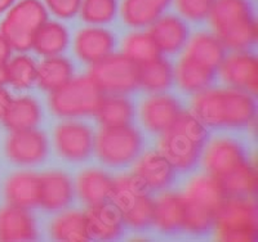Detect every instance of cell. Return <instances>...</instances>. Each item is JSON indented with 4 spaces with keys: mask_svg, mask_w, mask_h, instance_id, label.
Masks as SVG:
<instances>
[{
    "mask_svg": "<svg viewBox=\"0 0 258 242\" xmlns=\"http://www.w3.org/2000/svg\"><path fill=\"white\" fill-rule=\"evenodd\" d=\"M172 0H123L120 15L123 22L132 29H142L155 22Z\"/></svg>",
    "mask_w": 258,
    "mask_h": 242,
    "instance_id": "4316f807",
    "label": "cell"
},
{
    "mask_svg": "<svg viewBox=\"0 0 258 242\" xmlns=\"http://www.w3.org/2000/svg\"><path fill=\"white\" fill-rule=\"evenodd\" d=\"M53 144L63 161L79 164L87 161L94 148V134L91 126L82 121L68 119L54 126Z\"/></svg>",
    "mask_w": 258,
    "mask_h": 242,
    "instance_id": "7c38bea8",
    "label": "cell"
},
{
    "mask_svg": "<svg viewBox=\"0 0 258 242\" xmlns=\"http://www.w3.org/2000/svg\"><path fill=\"white\" fill-rule=\"evenodd\" d=\"M41 117L43 114L38 101L30 96H22L11 101L3 116V123L11 131L26 130L36 128Z\"/></svg>",
    "mask_w": 258,
    "mask_h": 242,
    "instance_id": "83f0119b",
    "label": "cell"
},
{
    "mask_svg": "<svg viewBox=\"0 0 258 242\" xmlns=\"http://www.w3.org/2000/svg\"><path fill=\"white\" fill-rule=\"evenodd\" d=\"M4 197L12 206L32 209L40 200V175L34 172H16L4 183Z\"/></svg>",
    "mask_w": 258,
    "mask_h": 242,
    "instance_id": "44dd1931",
    "label": "cell"
},
{
    "mask_svg": "<svg viewBox=\"0 0 258 242\" xmlns=\"http://www.w3.org/2000/svg\"><path fill=\"white\" fill-rule=\"evenodd\" d=\"M182 112L178 98L168 93H153L142 101L140 106V119L150 133L161 134L172 126Z\"/></svg>",
    "mask_w": 258,
    "mask_h": 242,
    "instance_id": "9a60e30c",
    "label": "cell"
},
{
    "mask_svg": "<svg viewBox=\"0 0 258 242\" xmlns=\"http://www.w3.org/2000/svg\"><path fill=\"white\" fill-rule=\"evenodd\" d=\"M15 4V0H0V15L8 11Z\"/></svg>",
    "mask_w": 258,
    "mask_h": 242,
    "instance_id": "60d3db41",
    "label": "cell"
},
{
    "mask_svg": "<svg viewBox=\"0 0 258 242\" xmlns=\"http://www.w3.org/2000/svg\"><path fill=\"white\" fill-rule=\"evenodd\" d=\"M11 49H12L11 45L0 32V63H7L8 62L9 57H11Z\"/></svg>",
    "mask_w": 258,
    "mask_h": 242,
    "instance_id": "ab89813d",
    "label": "cell"
},
{
    "mask_svg": "<svg viewBox=\"0 0 258 242\" xmlns=\"http://www.w3.org/2000/svg\"><path fill=\"white\" fill-rule=\"evenodd\" d=\"M102 98L103 93L93 80L89 76H80L50 92L49 108L57 117L78 119L96 114Z\"/></svg>",
    "mask_w": 258,
    "mask_h": 242,
    "instance_id": "52a82bcc",
    "label": "cell"
},
{
    "mask_svg": "<svg viewBox=\"0 0 258 242\" xmlns=\"http://www.w3.org/2000/svg\"><path fill=\"white\" fill-rule=\"evenodd\" d=\"M82 0H45L50 12L58 18L69 20L79 13Z\"/></svg>",
    "mask_w": 258,
    "mask_h": 242,
    "instance_id": "74e56055",
    "label": "cell"
},
{
    "mask_svg": "<svg viewBox=\"0 0 258 242\" xmlns=\"http://www.w3.org/2000/svg\"><path fill=\"white\" fill-rule=\"evenodd\" d=\"M48 21V13L40 0H20L9 8L0 32L11 48L25 52L32 47L36 31Z\"/></svg>",
    "mask_w": 258,
    "mask_h": 242,
    "instance_id": "9c48e42d",
    "label": "cell"
},
{
    "mask_svg": "<svg viewBox=\"0 0 258 242\" xmlns=\"http://www.w3.org/2000/svg\"><path fill=\"white\" fill-rule=\"evenodd\" d=\"M74 77V64L66 57H47L38 66L36 83L43 91L53 92Z\"/></svg>",
    "mask_w": 258,
    "mask_h": 242,
    "instance_id": "4dcf8cb0",
    "label": "cell"
},
{
    "mask_svg": "<svg viewBox=\"0 0 258 242\" xmlns=\"http://www.w3.org/2000/svg\"><path fill=\"white\" fill-rule=\"evenodd\" d=\"M225 190L217 179L209 174L195 175L188 181L182 193L183 200V230L202 236L213 229L214 219L226 200Z\"/></svg>",
    "mask_w": 258,
    "mask_h": 242,
    "instance_id": "3957f363",
    "label": "cell"
},
{
    "mask_svg": "<svg viewBox=\"0 0 258 242\" xmlns=\"http://www.w3.org/2000/svg\"><path fill=\"white\" fill-rule=\"evenodd\" d=\"M214 0H174L179 15L188 21L199 22L208 17Z\"/></svg>",
    "mask_w": 258,
    "mask_h": 242,
    "instance_id": "8d00e7d4",
    "label": "cell"
},
{
    "mask_svg": "<svg viewBox=\"0 0 258 242\" xmlns=\"http://www.w3.org/2000/svg\"><path fill=\"white\" fill-rule=\"evenodd\" d=\"M144 148V137L137 128L129 125L102 126L94 137V151L98 160L109 168H123L135 163Z\"/></svg>",
    "mask_w": 258,
    "mask_h": 242,
    "instance_id": "8992f818",
    "label": "cell"
},
{
    "mask_svg": "<svg viewBox=\"0 0 258 242\" xmlns=\"http://www.w3.org/2000/svg\"><path fill=\"white\" fill-rule=\"evenodd\" d=\"M74 199L71 178L61 170H49L40 175V205L45 211L58 213L64 210Z\"/></svg>",
    "mask_w": 258,
    "mask_h": 242,
    "instance_id": "ac0fdd59",
    "label": "cell"
},
{
    "mask_svg": "<svg viewBox=\"0 0 258 242\" xmlns=\"http://www.w3.org/2000/svg\"><path fill=\"white\" fill-rule=\"evenodd\" d=\"M124 56L135 62L136 64H144L159 58L161 56L160 49L149 32L135 31L124 38L121 44Z\"/></svg>",
    "mask_w": 258,
    "mask_h": 242,
    "instance_id": "836d02e7",
    "label": "cell"
},
{
    "mask_svg": "<svg viewBox=\"0 0 258 242\" xmlns=\"http://www.w3.org/2000/svg\"><path fill=\"white\" fill-rule=\"evenodd\" d=\"M11 101H12V97H11L9 92L4 89L3 87H0V119H3Z\"/></svg>",
    "mask_w": 258,
    "mask_h": 242,
    "instance_id": "f35d334b",
    "label": "cell"
},
{
    "mask_svg": "<svg viewBox=\"0 0 258 242\" xmlns=\"http://www.w3.org/2000/svg\"><path fill=\"white\" fill-rule=\"evenodd\" d=\"M94 115L102 126L129 125L135 117V106L123 94H109L103 97Z\"/></svg>",
    "mask_w": 258,
    "mask_h": 242,
    "instance_id": "f546056e",
    "label": "cell"
},
{
    "mask_svg": "<svg viewBox=\"0 0 258 242\" xmlns=\"http://www.w3.org/2000/svg\"><path fill=\"white\" fill-rule=\"evenodd\" d=\"M176 170L159 151L145 152L136 160L133 174L149 191H164L176 179Z\"/></svg>",
    "mask_w": 258,
    "mask_h": 242,
    "instance_id": "2e32d148",
    "label": "cell"
},
{
    "mask_svg": "<svg viewBox=\"0 0 258 242\" xmlns=\"http://www.w3.org/2000/svg\"><path fill=\"white\" fill-rule=\"evenodd\" d=\"M89 77L102 93L126 94L136 91L138 84V64L124 54H110L92 64Z\"/></svg>",
    "mask_w": 258,
    "mask_h": 242,
    "instance_id": "8fae6325",
    "label": "cell"
},
{
    "mask_svg": "<svg viewBox=\"0 0 258 242\" xmlns=\"http://www.w3.org/2000/svg\"><path fill=\"white\" fill-rule=\"evenodd\" d=\"M149 34L153 36L161 53L177 54L185 48L190 38V29L183 18L178 16L161 15L150 25Z\"/></svg>",
    "mask_w": 258,
    "mask_h": 242,
    "instance_id": "d6986e66",
    "label": "cell"
},
{
    "mask_svg": "<svg viewBox=\"0 0 258 242\" xmlns=\"http://www.w3.org/2000/svg\"><path fill=\"white\" fill-rule=\"evenodd\" d=\"M174 82L173 67L163 57L138 66V84L150 93H163Z\"/></svg>",
    "mask_w": 258,
    "mask_h": 242,
    "instance_id": "1f68e13d",
    "label": "cell"
},
{
    "mask_svg": "<svg viewBox=\"0 0 258 242\" xmlns=\"http://www.w3.org/2000/svg\"><path fill=\"white\" fill-rule=\"evenodd\" d=\"M69 41L68 27L56 21H45L36 31L31 48L43 57L59 56L68 49Z\"/></svg>",
    "mask_w": 258,
    "mask_h": 242,
    "instance_id": "f1b7e54d",
    "label": "cell"
},
{
    "mask_svg": "<svg viewBox=\"0 0 258 242\" xmlns=\"http://www.w3.org/2000/svg\"><path fill=\"white\" fill-rule=\"evenodd\" d=\"M208 138V128L191 112L182 111L172 126L160 134L158 151L176 172L187 173L199 164Z\"/></svg>",
    "mask_w": 258,
    "mask_h": 242,
    "instance_id": "7a4b0ae2",
    "label": "cell"
},
{
    "mask_svg": "<svg viewBox=\"0 0 258 242\" xmlns=\"http://www.w3.org/2000/svg\"><path fill=\"white\" fill-rule=\"evenodd\" d=\"M50 236L57 241H88V225L85 213L68 210L53 219L49 228Z\"/></svg>",
    "mask_w": 258,
    "mask_h": 242,
    "instance_id": "d6a6232c",
    "label": "cell"
},
{
    "mask_svg": "<svg viewBox=\"0 0 258 242\" xmlns=\"http://www.w3.org/2000/svg\"><path fill=\"white\" fill-rule=\"evenodd\" d=\"M183 56L204 67L217 71L225 58V47L214 34L200 31L188 38Z\"/></svg>",
    "mask_w": 258,
    "mask_h": 242,
    "instance_id": "d4e9b609",
    "label": "cell"
},
{
    "mask_svg": "<svg viewBox=\"0 0 258 242\" xmlns=\"http://www.w3.org/2000/svg\"><path fill=\"white\" fill-rule=\"evenodd\" d=\"M48 153V138L36 128L12 131L6 142V155L8 160L21 167L39 165L45 161Z\"/></svg>",
    "mask_w": 258,
    "mask_h": 242,
    "instance_id": "4fadbf2b",
    "label": "cell"
},
{
    "mask_svg": "<svg viewBox=\"0 0 258 242\" xmlns=\"http://www.w3.org/2000/svg\"><path fill=\"white\" fill-rule=\"evenodd\" d=\"M217 71L204 67L197 62L182 56L176 67L173 68V76L177 85L185 93L197 94L199 92L212 87L216 79Z\"/></svg>",
    "mask_w": 258,
    "mask_h": 242,
    "instance_id": "484cf974",
    "label": "cell"
},
{
    "mask_svg": "<svg viewBox=\"0 0 258 242\" xmlns=\"http://www.w3.org/2000/svg\"><path fill=\"white\" fill-rule=\"evenodd\" d=\"M208 18L225 48L246 50L257 41V22L249 0H214Z\"/></svg>",
    "mask_w": 258,
    "mask_h": 242,
    "instance_id": "277c9868",
    "label": "cell"
},
{
    "mask_svg": "<svg viewBox=\"0 0 258 242\" xmlns=\"http://www.w3.org/2000/svg\"><path fill=\"white\" fill-rule=\"evenodd\" d=\"M80 16L89 25L110 24L117 12L116 0H82Z\"/></svg>",
    "mask_w": 258,
    "mask_h": 242,
    "instance_id": "d590c367",
    "label": "cell"
},
{
    "mask_svg": "<svg viewBox=\"0 0 258 242\" xmlns=\"http://www.w3.org/2000/svg\"><path fill=\"white\" fill-rule=\"evenodd\" d=\"M200 160L207 174L214 177L218 182L225 181L250 163L243 143L229 135L207 140Z\"/></svg>",
    "mask_w": 258,
    "mask_h": 242,
    "instance_id": "30bf717a",
    "label": "cell"
},
{
    "mask_svg": "<svg viewBox=\"0 0 258 242\" xmlns=\"http://www.w3.org/2000/svg\"><path fill=\"white\" fill-rule=\"evenodd\" d=\"M75 190L84 204L89 206L100 205L110 200L112 179L100 168H87L77 175Z\"/></svg>",
    "mask_w": 258,
    "mask_h": 242,
    "instance_id": "cb8c5ba5",
    "label": "cell"
},
{
    "mask_svg": "<svg viewBox=\"0 0 258 242\" xmlns=\"http://www.w3.org/2000/svg\"><path fill=\"white\" fill-rule=\"evenodd\" d=\"M7 83V63H0V87Z\"/></svg>",
    "mask_w": 258,
    "mask_h": 242,
    "instance_id": "b9f144b4",
    "label": "cell"
},
{
    "mask_svg": "<svg viewBox=\"0 0 258 242\" xmlns=\"http://www.w3.org/2000/svg\"><path fill=\"white\" fill-rule=\"evenodd\" d=\"M110 200L120 213L124 225L133 230L153 227L154 200L135 174H123L112 179Z\"/></svg>",
    "mask_w": 258,
    "mask_h": 242,
    "instance_id": "5b68a950",
    "label": "cell"
},
{
    "mask_svg": "<svg viewBox=\"0 0 258 242\" xmlns=\"http://www.w3.org/2000/svg\"><path fill=\"white\" fill-rule=\"evenodd\" d=\"M213 229L221 241H254L257 237V205L250 197L227 196L214 219Z\"/></svg>",
    "mask_w": 258,
    "mask_h": 242,
    "instance_id": "ba28073f",
    "label": "cell"
},
{
    "mask_svg": "<svg viewBox=\"0 0 258 242\" xmlns=\"http://www.w3.org/2000/svg\"><path fill=\"white\" fill-rule=\"evenodd\" d=\"M36 237L38 225L29 209L9 205L0 210L2 241H31Z\"/></svg>",
    "mask_w": 258,
    "mask_h": 242,
    "instance_id": "603a6c76",
    "label": "cell"
},
{
    "mask_svg": "<svg viewBox=\"0 0 258 242\" xmlns=\"http://www.w3.org/2000/svg\"><path fill=\"white\" fill-rule=\"evenodd\" d=\"M38 66L29 56L15 57L7 62V83L17 89H29L36 83Z\"/></svg>",
    "mask_w": 258,
    "mask_h": 242,
    "instance_id": "e575fe53",
    "label": "cell"
},
{
    "mask_svg": "<svg viewBox=\"0 0 258 242\" xmlns=\"http://www.w3.org/2000/svg\"><path fill=\"white\" fill-rule=\"evenodd\" d=\"M185 210L182 195L164 192L154 200L153 227L164 234H174L183 230Z\"/></svg>",
    "mask_w": 258,
    "mask_h": 242,
    "instance_id": "7402d4cb",
    "label": "cell"
},
{
    "mask_svg": "<svg viewBox=\"0 0 258 242\" xmlns=\"http://www.w3.org/2000/svg\"><path fill=\"white\" fill-rule=\"evenodd\" d=\"M221 80L229 88L257 94L258 62L257 57L245 50H235L225 56L217 68Z\"/></svg>",
    "mask_w": 258,
    "mask_h": 242,
    "instance_id": "5bb4252c",
    "label": "cell"
},
{
    "mask_svg": "<svg viewBox=\"0 0 258 242\" xmlns=\"http://www.w3.org/2000/svg\"><path fill=\"white\" fill-rule=\"evenodd\" d=\"M115 44L116 41L111 31L100 26H88L75 34L74 52L80 61L94 64L110 56Z\"/></svg>",
    "mask_w": 258,
    "mask_h": 242,
    "instance_id": "e0dca14e",
    "label": "cell"
},
{
    "mask_svg": "<svg viewBox=\"0 0 258 242\" xmlns=\"http://www.w3.org/2000/svg\"><path fill=\"white\" fill-rule=\"evenodd\" d=\"M191 114L208 129H244L253 124L257 105L252 94L234 88H208L194 94Z\"/></svg>",
    "mask_w": 258,
    "mask_h": 242,
    "instance_id": "6da1fadb",
    "label": "cell"
},
{
    "mask_svg": "<svg viewBox=\"0 0 258 242\" xmlns=\"http://www.w3.org/2000/svg\"><path fill=\"white\" fill-rule=\"evenodd\" d=\"M91 239L112 241L120 238L124 232V222L120 213L111 202L89 206L85 213Z\"/></svg>",
    "mask_w": 258,
    "mask_h": 242,
    "instance_id": "ffe728a7",
    "label": "cell"
}]
</instances>
